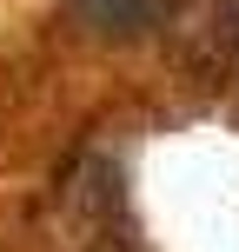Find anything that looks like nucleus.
<instances>
[{
  "mask_svg": "<svg viewBox=\"0 0 239 252\" xmlns=\"http://www.w3.org/2000/svg\"><path fill=\"white\" fill-rule=\"evenodd\" d=\"M73 13L100 33H139L153 20V0H73Z\"/></svg>",
  "mask_w": 239,
  "mask_h": 252,
  "instance_id": "obj_1",
  "label": "nucleus"
}]
</instances>
